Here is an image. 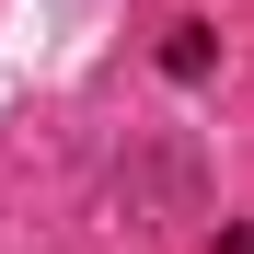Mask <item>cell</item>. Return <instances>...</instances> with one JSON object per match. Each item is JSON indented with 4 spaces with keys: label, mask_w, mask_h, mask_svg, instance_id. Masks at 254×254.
<instances>
[{
    "label": "cell",
    "mask_w": 254,
    "mask_h": 254,
    "mask_svg": "<svg viewBox=\"0 0 254 254\" xmlns=\"http://www.w3.org/2000/svg\"><path fill=\"white\" fill-rule=\"evenodd\" d=\"M208 58H220V47H208V23H174V47H162V69H174V81H208Z\"/></svg>",
    "instance_id": "obj_1"
}]
</instances>
